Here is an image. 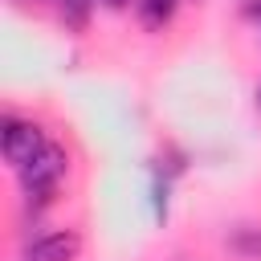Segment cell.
<instances>
[{
    "instance_id": "1",
    "label": "cell",
    "mask_w": 261,
    "mask_h": 261,
    "mask_svg": "<svg viewBox=\"0 0 261 261\" xmlns=\"http://www.w3.org/2000/svg\"><path fill=\"white\" fill-rule=\"evenodd\" d=\"M45 147H49V143H45V135H41L37 122H29V118H4L0 151H4V163H8L12 171H24Z\"/></svg>"
},
{
    "instance_id": "2",
    "label": "cell",
    "mask_w": 261,
    "mask_h": 261,
    "mask_svg": "<svg viewBox=\"0 0 261 261\" xmlns=\"http://www.w3.org/2000/svg\"><path fill=\"white\" fill-rule=\"evenodd\" d=\"M65 163H69V159H65V151L49 143V147H45V151L24 167V171H16V175H20V192H24V196H33V200H49V196L57 192L61 175H65Z\"/></svg>"
},
{
    "instance_id": "3",
    "label": "cell",
    "mask_w": 261,
    "mask_h": 261,
    "mask_svg": "<svg viewBox=\"0 0 261 261\" xmlns=\"http://www.w3.org/2000/svg\"><path fill=\"white\" fill-rule=\"evenodd\" d=\"M77 249H82V237L73 228H53V232H41L37 241H29L20 261H73Z\"/></svg>"
},
{
    "instance_id": "4",
    "label": "cell",
    "mask_w": 261,
    "mask_h": 261,
    "mask_svg": "<svg viewBox=\"0 0 261 261\" xmlns=\"http://www.w3.org/2000/svg\"><path fill=\"white\" fill-rule=\"evenodd\" d=\"M175 8H179V0H135V12L147 29H163L175 16Z\"/></svg>"
},
{
    "instance_id": "5",
    "label": "cell",
    "mask_w": 261,
    "mask_h": 261,
    "mask_svg": "<svg viewBox=\"0 0 261 261\" xmlns=\"http://www.w3.org/2000/svg\"><path fill=\"white\" fill-rule=\"evenodd\" d=\"M53 4H57L61 20H65L69 29H82V24L90 20V8H94L98 0H53Z\"/></svg>"
},
{
    "instance_id": "6",
    "label": "cell",
    "mask_w": 261,
    "mask_h": 261,
    "mask_svg": "<svg viewBox=\"0 0 261 261\" xmlns=\"http://www.w3.org/2000/svg\"><path fill=\"white\" fill-rule=\"evenodd\" d=\"M155 216L167 220V179H155Z\"/></svg>"
},
{
    "instance_id": "7",
    "label": "cell",
    "mask_w": 261,
    "mask_h": 261,
    "mask_svg": "<svg viewBox=\"0 0 261 261\" xmlns=\"http://www.w3.org/2000/svg\"><path fill=\"white\" fill-rule=\"evenodd\" d=\"M245 16L261 24V0H245Z\"/></svg>"
},
{
    "instance_id": "8",
    "label": "cell",
    "mask_w": 261,
    "mask_h": 261,
    "mask_svg": "<svg viewBox=\"0 0 261 261\" xmlns=\"http://www.w3.org/2000/svg\"><path fill=\"white\" fill-rule=\"evenodd\" d=\"M102 4H106V8H114V12H118V8H126V4H130V0H102Z\"/></svg>"
},
{
    "instance_id": "9",
    "label": "cell",
    "mask_w": 261,
    "mask_h": 261,
    "mask_svg": "<svg viewBox=\"0 0 261 261\" xmlns=\"http://www.w3.org/2000/svg\"><path fill=\"white\" fill-rule=\"evenodd\" d=\"M257 106H261V86H257Z\"/></svg>"
}]
</instances>
